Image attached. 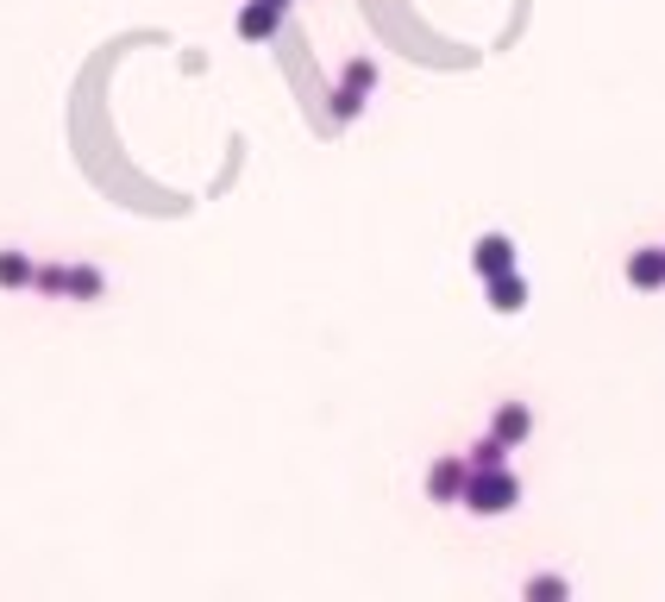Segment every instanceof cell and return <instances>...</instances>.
I'll use <instances>...</instances> for the list:
<instances>
[{
	"label": "cell",
	"mask_w": 665,
	"mask_h": 602,
	"mask_svg": "<svg viewBox=\"0 0 665 602\" xmlns=\"http://www.w3.org/2000/svg\"><path fill=\"white\" fill-rule=\"evenodd\" d=\"M489 308H496V314H521V308H528V283H521V271L489 276Z\"/></svg>",
	"instance_id": "cell-7"
},
{
	"label": "cell",
	"mask_w": 665,
	"mask_h": 602,
	"mask_svg": "<svg viewBox=\"0 0 665 602\" xmlns=\"http://www.w3.org/2000/svg\"><path fill=\"white\" fill-rule=\"evenodd\" d=\"M465 484H471V458L446 452V458H433L428 465V496L433 503H465Z\"/></svg>",
	"instance_id": "cell-2"
},
{
	"label": "cell",
	"mask_w": 665,
	"mask_h": 602,
	"mask_svg": "<svg viewBox=\"0 0 665 602\" xmlns=\"http://www.w3.org/2000/svg\"><path fill=\"white\" fill-rule=\"evenodd\" d=\"M339 88L371 95V88H377V63H371V57H352V63H346V76H339Z\"/></svg>",
	"instance_id": "cell-11"
},
{
	"label": "cell",
	"mask_w": 665,
	"mask_h": 602,
	"mask_svg": "<svg viewBox=\"0 0 665 602\" xmlns=\"http://www.w3.org/2000/svg\"><path fill=\"white\" fill-rule=\"evenodd\" d=\"M627 283L634 289H665V245H641L627 257Z\"/></svg>",
	"instance_id": "cell-5"
},
{
	"label": "cell",
	"mask_w": 665,
	"mask_h": 602,
	"mask_svg": "<svg viewBox=\"0 0 665 602\" xmlns=\"http://www.w3.org/2000/svg\"><path fill=\"white\" fill-rule=\"evenodd\" d=\"M471 271L484 276H503V271H515V239H503V233H484L477 245H471Z\"/></svg>",
	"instance_id": "cell-4"
},
{
	"label": "cell",
	"mask_w": 665,
	"mask_h": 602,
	"mask_svg": "<svg viewBox=\"0 0 665 602\" xmlns=\"http://www.w3.org/2000/svg\"><path fill=\"white\" fill-rule=\"evenodd\" d=\"M32 283H39L32 252H0V289H32Z\"/></svg>",
	"instance_id": "cell-8"
},
{
	"label": "cell",
	"mask_w": 665,
	"mask_h": 602,
	"mask_svg": "<svg viewBox=\"0 0 665 602\" xmlns=\"http://www.w3.org/2000/svg\"><path fill=\"white\" fill-rule=\"evenodd\" d=\"M107 295V276L95 264H70V302H101Z\"/></svg>",
	"instance_id": "cell-9"
},
{
	"label": "cell",
	"mask_w": 665,
	"mask_h": 602,
	"mask_svg": "<svg viewBox=\"0 0 665 602\" xmlns=\"http://www.w3.org/2000/svg\"><path fill=\"white\" fill-rule=\"evenodd\" d=\"M489 433H496V440H509V446H521V440L534 433V409H528V402H503L496 421H489Z\"/></svg>",
	"instance_id": "cell-6"
},
{
	"label": "cell",
	"mask_w": 665,
	"mask_h": 602,
	"mask_svg": "<svg viewBox=\"0 0 665 602\" xmlns=\"http://www.w3.org/2000/svg\"><path fill=\"white\" fill-rule=\"evenodd\" d=\"M528 596H534V602H559V596H571V583L547 571V578H528Z\"/></svg>",
	"instance_id": "cell-13"
},
{
	"label": "cell",
	"mask_w": 665,
	"mask_h": 602,
	"mask_svg": "<svg viewBox=\"0 0 665 602\" xmlns=\"http://www.w3.org/2000/svg\"><path fill=\"white\" fill-rule=\"evenodd\" d=\"M509 440H496V433H484V440H477V446H471L465 452V458H471V471H496V465H509Z\"/></svg>",
	"instance_id": "cell-10"
},
{
	"label": "cell",
	"mask_w": 665,
	"mask_h": 602,
	"mask_svg": "<svg viewBox=\"0 0 665 602\" xmlns=\"http://www.w3.org/2000/svg\"><path fill=\"white\" fill-rule=\"evenodd\" d=\"M358 107H365V95H352V88L332 95V114H339V119H358Z\"/></svg>",
	"instance_id": "cell-14"
},
{
	"label": "cell",
	"mask_w": 665,
	"mask_h": 602,
	"mask_svg": "<svg viewBox=\"0 0 665 602\" xmlns=\"http://www.w3.org/2000/svg\"><path fill=\"white\" fill-rule=\"evenodd\" d=\"M276 7H289V0H276Z\"/></svg>",
	"instance_id": "cell-15"
},
{
	"label": "cell",
	"mask_w": 665,
	"mask_h": 602,
	"mask_svg": "<svg viewBox=\"0 0 665 602\" xmlns=\"http://www.w3.org/2000/svg\"><path fill=\"white\" fill-rule=\"evenodd\" d=\"M32 289H39L44 302H63V295H70V271H63V264H39V283H32Z\"/></svg>",
	"instance_id": "cell-12"
},
{
	"label": "cell",
	"mask_w": 665,
	"mask_h": 602,
	"mask_svg": "<svg viewBox=\"0 0 665 602\" xmlns=\"http://www.w3.org/2000/svg\"><path fill=\"white\" fill-rule=\"evenodd\" d=\"M515 503H521V477H515L509 465L471 471V484H465V508H471V515H509Z\"/></svg>",
	"instance_id": "cell-1"
},
{
	"label": "cell",
	"mask_w": 665,
	"mask_h": 602,
	"mask_svg": "<svg viewBox=\"0 0 665 602\" xmlns=\"http://www.w3.org/2000/svg\"><path fill=\"white\" fill-rule=\"evenodd\" d=\"M283 32V7L276 0H252V7H239V39L245 44H271Z\"/></svg>",
	"instance_id": "cell-3"
}]
</instances>
